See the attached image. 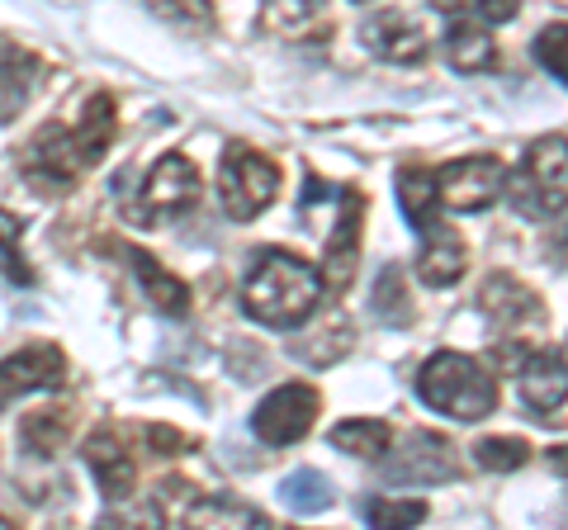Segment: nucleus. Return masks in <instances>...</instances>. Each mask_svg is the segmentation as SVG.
Listing matches in <instances>:
<instances>
[{"mask_svg": "<svg viewBox=\"0 0 568 530\" xmlns=\"http://www.w3.org/2000/svg\"><path fill=\"white\" fill-rule=\"evenodd\" d=\"M317 304H323V271L280 246L261 252L242 279V308L261 327L298 332L317 313Z\"/></svg>", "mask_w": 568, "mask_h": 530, "instance_id": "f257e3e1", "label": "nucleus"}, {"mask_svg": "<svg viewBox=\"0 0 568 530\" xmlns=\"http://www.w3.org/2000/svg\"><path fill=\"white\" fill-rule=\"evenodd\" d=\"M417 398H422V408H432L450 421H484L497 408V384L474 356L436 350L417 369Z\"/></svg>", "mask_w": 568, "mask_h": 530, "instance_id": "f03ea898", "label": "nucleus"}, {"mask_svg": "<svg viewBox=\"0 0 568 530\" xmlns=\"http://www.w3.org/2000/svg\"><path fill=\"white\" fill-rule=\"evenodd\" d=\"M511 208L526 218H549L568 208V137L545 133L526 147L521 171H507V194Z\"/></svg>", "mask_w": 568, "mask_h": 530, "instance_id": "7ed1b4c3", "label": "nucleus"}, {"mask_svg": "<svg viewBox=\"0 0 568 530\" xmlns=\"http://www.w3.org/2000/svg\"><path fill=\"white\" fill-rule=\"evenodd\" d=\"M280 194V171L271 156H261L246 143H227L223 162H219V204L233 223H252Z\"/></svg>", "mask_w": 568, "mask_h": 530, "instance_id": "20e7f679", "label": "nucleus"}, {"mask_svg": "<svg viewBox=\"0 0 568 530\" xmlns=\"http://www.w3.org/2000/svg\"><path fill=\"white\" fill-rule=\"evenodd\" d=\"M20 166H24V181H29L33 190L58 194V190H67V185H77L95 162H91V152L81 147L77 133L62 129V123H48V129H39V133L29 137Z\"/></svg>", "mask_w": 568, "mask_h": 530, "instance_id": "39448f33", "label": "nucleus"}, {"mask_svg": "<svg viewBox=\"0 0 568 530\" xmlns=\"http://www.w3.org/2000/svg\"><path fill=\"white\" fill-rule=\"evenodd\" d=\"M317 412H323V394L313 384H280L252 408V436L275 450L298 446L313 431Z\"/></svg>", "mask_w": 568, "mask_h": 530, "instance_id": "423d86ee", "label": "nucleus"}, {"mask_svg": "<svg viewBox=\"0 0 568 530\" xmlns=\"http://www.w3.org/2000/svg\"><path fill=\"white\" fill-rule=\"evenodd\" d=\"M436 194L455 214H484L507 194V166L497 156H459L436 171Z\"/></svg>", "mask_w": 568, "mask_h": 530, "instance_id": "0eeeda50", "label": "nucleus"}, {"mask_svg": "<svg viewBox=\"0 0 568 530\" xmlns=\"http://www.w3.org/2000/svg\"><path fill=\"white\" fill-rule=\"evenodd\" d=\"M379 473L398 488H436V483H455L459 479V459L455 446L446 436H432V431H417L407 436L394 459H384Z\"/></svg>", "mask_w": 568, "mask_h": 530, "instance_id": "6e6552de", "label": "nucleus"}, {"mask_svg": "<svg viewBox=\"0 0 568 530\" xmlns=\"http://www.w3.org/2000/svg\"><path fill=\"white\" fill-rule=\"evenodd\" d=\"M67 379V356L52 342H29L14 356L0 360V408L24 394H48V388H62Z\"/></svg>", "mask_w": 568, "mask_h": 530, "instance_id": "1a4fd4ad", "label": "nucleus"}, {"mask_svg": "<svg viewBox=\"0 0 568 530\" xmlns=\"http://www.w3.org/2000/svg\"><path fill=\"white\" fill-rule=\"evenodd\" d=\"M361 39L379 62H394V67H417V62H426V52H432V39H426L422 24L403 10H375L361 24Z\"/></svg>", "mask_w": 568, "mask_h": 530, "instance_id": "9d476101", "label": "nucleus"}, {"mask_svg": "<svg viewBox=\"0 0 568 530\" xmlns=\"http://www.w3.org/2000/svg\"><path fill=\"white\" fill-rule=\"evenodd\" d=\"M194 200H200V171H194L190 156L171 152L148 171V185H142L148 218H175L185 208H194Z\"/></svg>", "mask_w": 568, "mask_h": 530, "instance_id": "9b49d317", "label": "nucleus"}, {"mask_svg": "<svg viewBox=\"0 0 568 530\" xmlns=\"http://www.w3.org/2000/svg\"><path fill=\"white\" fill-rule=\"evenodd\" d=\"M478 308L488 313V323L497 332H511V342H517V332L545 323L540 294L530 285H521V279H511V275H488L484 289H478Z\"/></svg>", "mask_w": 568, "mask_h": 530, "instance_id": "f8f14e48", "label": "nucleus"}, {"mask_svg": "<svg viewBox=\"0 0 568 530\" xmlns=\"http://www.w3.org/2000/svg\"><path fill=\"white\" fill-rule=\"evenodd\" d=\"M81 455H85V469L95 473V488L104 492V498H110V502H129V492L138 483V465H133V450L123 446V436L110 431V427H100L81 446Z\"/></svg>", "mask_w": 568, "mask_h": 530, "instance_id": "ddd939ff", "label": "nucleus"}, {"mask_svg": "<svg viewBox=\"0 0 568 530\" xmlns=\"http://www.w3.org/2000/svg\"><path fill=\"white\" fill-rule=\"evenodd\" d=\"M361 218H365V194L342 190V214L327 237V256H323V289L342 294L351 285V271L361 261Z\"/></svg>", "mask_w": 568, "mask_h": 530, "instance_id": "4468645a", "label": "nucleus"}, {"mask_svg": "<svg viewBox=\"0 0 568 530\" xmlns=\"http://www.w3.org/2000/svg\"><path fill=\"white\" fill-rule=\"evenodd\" d=\"M413 271H417V279H422L426 289H455L459 279H465V271H469V246H465V237H459L455 227L436 223L432 233L422 237V246H417Z\"/></svg>", "mask_w": 568, "mask_h": 530, "instance_id": "2eb2a0df", "label": "nucleus"}, {"mask_svg": "<svg viewBox=\"0 0 568 530\" xmlns=\"http://www.w3.org/2000/svg\"><path fill=\"white\" fill-rule=\"evenodd\" d=\"M517 388H521V402L530 412H559L568 402V365L559 356H549V350H530L526 365L517 369Z\"/></svg>", "mask_w": 568, "mask_h": 530, "instance_id": "dca6fc26", "label": "nucleus"}, {"mask_svg": "<svg viewBox=\"0 0 568 530\" xmlns=\"http://www.w3.org/2000/svg\"><path fill=\"white\" fill-rule=\"evenodd\" d=\"M181 530H271V517L237 498H200L185 511Z\"/></svg>", "mask_w": 568, "mask_h": 530, "instance_id": "f3484780", "label": "nucleus"}, {"mask_svg": "<svg viewBox=\"0 0 568 530\" xmlns=\"http://www.w3.org/2000/svg\"><path fill=\"white\" fill-rule=\"evenodd\" d=\"M129 261H133V275H138V285H142V294L156 304V313H166V317H185L190 313V289H185V279H175L171 271L156 256H148V252H129Z\"/></svg>", "mask_w": 568, "mask_h": 530, "instance_id": "a211bd4d", "label": "nucleus"}, {"mask_svg": "<svg viewBox=\"0 0 568 530\" xmlns=\"http://www.w3.org/2000/svg\"><path fill=\"white\" fill-rule=\"evenodd\" d=\"M398 208H403V223L413 227V233H432V227L440 223L436 218V208H440V194H436V175L432 171H417V166H407L398 171Z\"/></svg>", "mask_w": 568, "mask_h": 530, "instance_id": "6ab92c4d", "label": "nucleus"}, {"mask_svg": "<svg viewBox=\"0 0 568 530\" xmlns=\"http://www.w3.org/2000/svg\"><path fill=\"white\" fill-rule=\"evenodd\" d=\"M332 446L346 450L355 459H369V465H384L388 450H394V431H388V421L379 417H346L332 427Z\"/></svg>", "mask_w": 568, "mask_h": 530, "instance_id": "aec40b11", "label": "nucleus"}, {"mask_svg": "<svg viewBox=\"0 0 568 530\" xmlns=\"http://www.w3.org/2000/svg\"><path fill=\"white\" fill-rule=\"evenodd\" d=\"M446 58L455 72H488V67L497 62V43H493V33L478 24V20H450L446 29Z\"/></svg>", "mask_w": 568, "mask_h": 530, "instance_id": "412c9836", "label": "nucleus"}, {"mask_svg": "<svg viewBox=\"0 0 568 530\" xmlns=\"http://www.w3.org/2000/svg\"><path fill=\"white\" fill-rule=\"evenodd\" d=\"M369 313L375 323L384 327H413V294H407V279H403V265H384L375 275V289H369Z\"/></svg>", "mask_w": 568, "mask_h": 530, "instance_id": "4be33fe9", "label": "nucleus"}, {"mask_svg": "<svg viewBox=\"0 0 568 530\" xmlns=\"http://www.w3.org/2000/svg\"><path fill=\"white\" fill-rule=\"evenodd\" d=\"M351 342H355L351 323H346L342 313H332L323 332H313V337H298V342H294L290 350H294V356L304 360V365H317V369H327V365H336V360L346 356V350H351Z\"/></svg>", "mask_w": 568, "mask_h": 530, "instance_id": "5701e85b", "label": "nucleus"}, {"mask_svg": "<svg viewBox=\"0 0 568 530\" xmlns=\"http://www.w3.org/2000/svg\"><path fill=\"white\" fill-rule=\"evenodd\" d=\"M33 91V58L29 52H0V123H10L29 104Z\"/></svg>", "mask_w": 568, "mask_h": 530, "instance_id": "b1692460", "label": "nucleus"}, {"mask_svg": "<svg viewBox=\"0 0 568 530\" xmlns=\"http://www.w3.org/2000/svg\"><path fill=\"white\" fill-rule=\"evenodd\" d=\"M71 133L81 137V147L91 152V162H100L114 143V100L110 95H91L81 110V123H71Z\"/></svg>", "mask_w": 568, "mask_h": 530, "instance_id": "393cba45", "label": "nucleus"}, {"mask_svg": "<svg viewBox=\"0 0 568 530\" xmlns=\"http://www.w3.org/2000/svg\"><path fill=\"white\" fill-rule=\"evenodd\" d=\"M280 498L290 511H298V517H317V511L332 507V483L317 469H294L290 479L280 483Z\"/></svg>", "mask_w": 568, "mask_h": 530, "instance_id": "a878e982", "label": "nucleus"}, {"mask_svg": "<svg viewBox=\"0 0 568 530\" xmlns=\"http://www.w3.org/2000/svg\"><path fill=\"white\" fill-rule=\"evenodd\" d=\"M361 517L369 530H417L426 521V502H417V498H365Z\"/></svg>", "mask_w": 568, "mask_h": 530, "instance_id": "bb28decb", "label": "nucleus"}, {"mask_svg": "<svg viewBox=\"0 0 568 530\" xmlns=\"http://www.w3.org/2000/svg\"><path fill=\"white\" fill-rule=\"evenodd\" d=\"M91 530H166V517L152 498H129V502H110V511Z\"/></svg>", "mask_w": 568, "mask_h": 530, "instance_id": "cd10ccee", "label": "nucleus"}, {"mask_svg": "<svg viewBox=\"0 0 568 530\" xmlns=\"http://www.w3.org/2000/svg\"><path fill=\"white\" fill-rule=\"evenodd\" d=\"M474 459L484 469H493V473H511V469H521L530 459V446L521 436H484L474 446Z\"/></svg>", "mask_w": 568, "mask_h": 530, "instance_id": "c85d7f7f", "label": "nucleus"}, {"mask_svg": "<svg viewBox=\"0 0 568 530\" xmlns=\"http://www.w3.org/2000/svg\"><path fill=\"white\" fill-rule=\"evenodd\" d=\"M20 233H24L20 218L0 208V271H6V279H20V285H29L33 271H29V261L20 252Z\"/></svg>", "mask_w": 568, "mask_h": 530, "instance_id": "c756f323", "label": "nucleus"}, {"mask_svg": "<svg viewBox=\"0 0 568 530\" xmlns=\"http://www.w3.org/2000/svg\"><path fill=\"white\" fill-rule=\"evenodd\" d=\"M20 440H24V450H33V455H52L67 440V417H58V412H33V417H24Z\"/></svg>", "mask_w": 568, "mask_h": 530, "instance_id": "7c9ffc66", "label": "nucleus"}, {"mask_svg": "<svg viewBox=\"0 0 568 530\" xmlns=\"http://www.w3.org/2000/svg\"><path fill=\"white\" fill-rule=\"evenodd\" d=\"M536 62H540L555 81L568 85V20L540 29V39H536Z\"/></svg>", "mask_w": 568, "mask_h": 530, "instance_id": "2f4dec72", "label": "nucleus"}, {"mask_svg": "<svg viewBox=\"0 0 568 530\" xmlns=\"http://www.w3.org/2000/svg\"><path fill=\"white\" fill-rule=\"evenodd\" d=\"M474 14L488 20V24H507V20H517V6H511V0H484Z\"/></svg>", "mask_w": 568, "mask_h": 530, "instance_id": "473e14b6", "label": "nucleus"}, {"mask_svg": "<svg viewBox=\"0 0 568 530\" xmlns=\"http://www.w3.org/2000/svg\"><path fill=\"white\" fill-rule=\"evenodd\" d=\"M549 469L568 479V446H555V450H549Z\"/></svg>", "mask_w": 568, "mask_h": 530, "instance_id": "72a5a7b5", "label": "nucleus"}, {"mask_svg": "<svg viewBox=\"0 0 568 530\" xmlns=\"http://www.w3.org/2000/svg\"><path fill=\"white\" fill-rule=\"evenodd\" d=\"M559 360H564V365H568V342H564V350H559Z\"/></svg>", "mask_w": 568, "mask_h": 530, "instance_id": "f704fd0d", "label": "nucleus"}, {"mask_svg": "<svg viewBox=\"0 0 568 530\" xmlns=\"http://www.w3.org/2000/svg\"><path fill=\"white\" fill-rule=\"evenodd\" d=\"M0 530H14V526H10V521H6V517H0Z\"/></svg>", "mask_w": 568, "mask_h": 530, "instance_id": "c9c22d12", "label": "nucleus"}]
</instances>
